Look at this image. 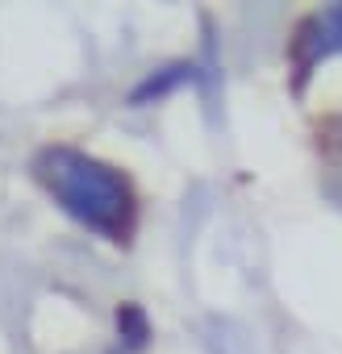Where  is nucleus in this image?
<instances>
[{
  "label": "nucleus",
  "mask_w": 342,
  "mask_h": 354,
  "mask_svg": "<svg viewBox=\"0 0 342 354\" xmlns=\"http://www.w3.org/2000/svg\"><path fill=\"white\" fill-rule=\"evenodd\" d=\"M34 175L63 205V213H71L80 225L96 230L109 242L129 238V230H134V192H129V180L117 167H109V162L75 150V146H46L34 158Z\"/></svg>",
  "instance_id": "obj_1"
},
{
  "label": "nucleus",
  "mask_w": 342,
  "mask_h": 354,
  "mask_svg": "<svg viewBox=\"0 0 342 354\" xmlns=\"http://www.w3.org/2000/svg\"><path fill=\"white\" fill-rule=\"evenodd\" d=\"M330 55H342V5L309 17V26L300 30V42H296V71H300V80L317 67V59H330Z\"/></svg>",
  "instance_id": "obj_2"
},
{
  "label": "nucleus",
  "mask_w": 342,
  "mask_h": 354,
  "mask_svg": "<svg viewBox=\"0 0 342 354\" xmlns=\"http://www.w3.org/2000/svg\"><path fill=\"white\" fill-rule=\"evenodd\" d=\"M117 325H121V333H125V342H129V346H142V342H146V333H150V329H146V317H142L134 304H125V308L117 313Z\"/></svg>",
  "instance_id": "obj_3"
}]
</instances>
